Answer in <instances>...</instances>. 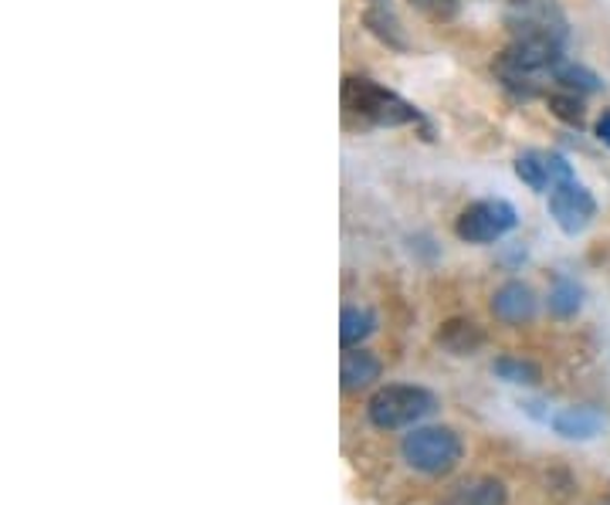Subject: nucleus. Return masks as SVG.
Returning a JSON list of instances; mask_svg holds the SVG:
<instances>
[{
	"instance_id": "nucleus-20",
	"label": "nucleus",
	"mask_w": 610,
	"mask_h": 505,
	"mask_svg": "<svg viewBox=\"0 0 610 505\" xmlns=\"http://www.w3.org/2000/svg\"><path fill=\"white\" fill-rule=\"evenodd\" d=\"M593 505H610V498H600V502H593Z\"/></svg>"
},
{
	"instance_id": "nucleus-13",
	"label": "nucleus",
	"mask_w": 610,
	"mask_h": 505,
	"mask_svg": "<svg viewBox=\"0 0 610 505\" xmlns=\"http://www.w3.org/2000/svg\"><path fill=\"white\" fill-rule=\"evenodd\" d=\"M492 374L505 384H515V387H533L543 380L539 366L533 359H520V356H499L492 363Z\"/></svg>"
},
{
	"instance_id": "nucleus-8",
	"label": "nucleus",
	"mask_w": 610,
	"mask_h": 505,
	"mask_svg": "<svg viewBox=\"0 0 610 505\" xmlns=\"http://www.w3.org/2000/svg\"><path fill=\"white\" fill-rule=\"evenodd\" d=\"M435 343L451 356H475L485 346V330L475 319H448L435 333Z\"/></svg>"
},
{
	"instance_id": "nucleus-12",
	"label": "nucleus",
	"mask_w": 610,
	"mask_h": 505,
	"mask_svg": "<svg viewBox=\"0 0 610 505\" xmlns=\"http://www.w3.org/2000/svg\"><path fill=\"white\" fill-rule=\"evenodd\" d=\"M373 330H377V315H373V309H366V305H346L343 309V315H340V343L346 350H353L363 340H370Z\"/></svg>"
},
{
	"instance_id": "nucleus-6",
	"label": "nucleus",
	"mask_w": 610,
	"mask_h": 505,
	"mask_svg": "<svg viewBox=\"0 0 610 505\" xmlns=\"http://www.w3.org/2000/svg\"><path fill=\"white\" fill-rule=\"evenodd\" d=\"M515 176H520L529 191L549 194L556 183L574 180V166L559 153H543V150H526L515 157Z\"/></svg>"
},
{
	"instance_id": "nucleus-1",
	"label": "nucleus",
	"mask_w": 610,
	"mask_h": 505,
	"mask_svg": "<svg viewBox=\"0 0 610 505\" xmlns=\"http://www.w3.org/2000/svg\"><path fill=\"white\" fill-rule=\"evenodd\" d=\"M343 112H346V119H356L360 126H414V122H420V112L407 99H400L397 92L370 82V78H360V75L343 78Z\"/></svg>"
},
{
	"instance_id": "nucleus-10",
	"label": "nucleus",
	"mask_w": 610,
	"mask_h": 505,
	"mask_svg": "<svg viewBox=\"0 0 610 505\" xmlns=\"http://www.w3.org/2000/svg\"><path fill=\"white\" fill-rule=\"evenodd\" d=\"M603 415L597 407H567V410H559V415H553V431L559 438H570V441H590L600 434L603 428Z\"/></svg>"
},
{
	"instance_id": "nucleus-15",
	"label": "nucleus",
	"mask_w": 610,
	"mask_h": 505,
	"mask_svg": "<svg viewBox=\"0 0 610 505\" xmlns=\"http://www.w3.org/2000/svg\"><path fill=\"white\" fill-rule=\"evenodd\" d=\"M584 305V289L574 279H556L549 289V312L556 319H574Z\"/></svg>"
},
{
	"instance_id": "nucleus-21",
	"label": "nucleus",
	"mask_w": 610,
	"mask_h": 505,
	"mask_svg": "<svg viewBox=\"0 0 610 505\" xmlns=\"http://www.w3.org/2000/svg\"><path fill=\"white\" fill-rule=\"evenodd\" d=\"M512 4H520V0H512Z\"/></svg>"
},
{
	"instance_id": "nucleus-4",
	"label": "nucleus",
	"mask_w": 610,
	"mask_h": 505,
	"mask_svg": "<svg viewBox=\"0 0 610 505\" xmlns=\"http://www.w3.org/2000/svg\"><path fill=\"white\" fill-rule=\"evenodd\" d=\"M520 224V214L515 207L502 197H489V201H475L468 204L458 221H454V235L468 245H492L499 238H505L512 227Z\"/></svg>"
},
{
	"instance_id": "nucleus-17",
	"label": "nucleus",
	"mask_w": 610,
	"mask_h": 505,
	"mask_svg": "<svg viewBox=\"0 0 610 505\" xmlns=\"http://www.w3.org/2000/svg\"><path fill=\"white\" fill-rule=\"evenodd\" d=\"M563 88H570V92H597L603 82L590 72V68H584V65H559L556 68V75H553Z\"/></svg>"
},
{
	"instance_id": "nucleus-16",
	"label": "nucleus",
	"mask_w": 610,
	"mask_h": 505,
	"mask_svg": "<svg viewBox=\"0 0 610 505\" xmlns=\"http://www.w3.org/2000/svg\"><path fill=\"white\" fill-rule=\"evenodd\" d=\"M546 106L556 119H563L567 126H577V129L584 126V103H580L577 92H553V96L546 99Z\"/></svg>"
},
{
	"instance_id": "nucleus-18",
	"label": "nucleus",
	"mask_w": 610,
	"mask_h": 505,
	"mask_svg": "<svg viewBox=\"0 0 610 505\" xmlns=\"http://www.w3.org/2000/svg\"><path fill=\"white\" fill-rule=\"evenodd\" d=\"M410 4L431 21H451L458 14V0H410Z\"/></svg>"
},
{
	"instance_id": "nucleus-9",
	"label": "nucleus",
	"mask_w": 610,
	"mask_h": 505,
	"mask_svg": "<svg viewBox=\"0 0 610 505\" xmlns=\"http://www.w3.org/2000/svg\"><path fill=\"white\" fill-rule=\"evenodd\" d=\"M384 377V363L377 353H366V350H350L343 353V366H340V380L346 394L366 390Z\"/></svg>"
},
{
	"instance_id": "nucleus-2",
	"label": "nucleus",
	"mask_w": 610,
	"mask_h": 505,
	"mask_svg": "<svg viewBox=\"0 0 610 505\" xmlns=\"http://www.w3.org/2000/svg\"><path fill=\"white\" fill-rule=\"evenodd\" d=\"M400 454L414 472L431 475V479H445L461 465L464 441L454 428H445V425L414 428L410 434H404Z\"/></svg>"
},
{
	"instance_id": "nucleus-14",
	"label": "nucleus",
	"mask_w": 610,
	"mask_h": 505,
	"mask_svg": "<svg viewBox=\"0 0 610 505\" xmlns=\"http://www.w3.org/2000/svg\"><path fill=\"white\" fill-rule=\"evenodd\" d=\"M363 21H366V28H370L373 34H377L384 44H390V49H397V52H404V49H407V37H404V31H400L397 18L390 14V8L373 4V8H366Z\"/></svg>"
},
{
	"instance_id": "nucleus-19",
	"label": "nucleus",
	"mask_w": 610,
	"mask_h": 505,
	"mask_svg": "<svg viewBox=\"0 0 610 505\" xmlns=\"http://www.w3.org/2000/svg\"><path fill=\"white\" fill-rule=\"evenodd\" d=\"M597 140L610 147V109H603V116L597 119Z\"/></svg>"
},
{
	"instance_id": "nucleus-5",
	"label": "nucleus",
	"mask_w": 610,
	"mask_h": 505,
	"mask_svg": "<svg viewBox=\"0 0 610 505\" xmlns=\"http://www.w3.org/2000/svg\"><path fill=\"white\" fill-rule=\"evenodd\" d=\"M549 214L563 235H580L597 217V201L584 183L567 180V183H556L549 191Z\"/></svg>"
},
{
	"instance_id": "nucleus-11",
	"label": "nucleus",
	"mask_w": 610,
	"mask_h": 505,
	"mask_svg": "<svg viewBox=\"0 0 610 505\" xmlns=\"http://www.w3.org/2000/svg\"><path fill=\"white\" fill-rule=\"evenodd\" d=\"M509 502V488L499 479H472L454 488L448 505H505Z\"/></svg>"
},
{
	"instance_id": "nucleus-7",
	"label": "nucleus",
	"mask_w": 610,
	"mask_h": 505,
	"mask_svg": "<svg viewBox=\"0 0 610 505\" xmlns=\"http://www.w3.org/2000/svg\"><path fill=\"white\" fill-rule=\"evenodd\" d=\"M492 315L505 326H523L536 315V292L526 282H505L492 296Z\"/></svg>"
},
{
	"instance_id": "nucleus-3",
	"label": "nucleus",
	"mask_w": 610,
	"mask_h": 505,
	"mask_svg": "<svg viewBox=\"0 0 610 505\" xmlns=\"http://www.w3.org/2000/svg\"><path fill=\"white\" fill-rule=\"evenodd\" d=\"M435 410H438V397L425 387H410V384L381 387L366 400V418H370L373 428H381V431L414 428L417 421L431 418Z\"/></svg>"
}]
</instances>
